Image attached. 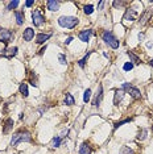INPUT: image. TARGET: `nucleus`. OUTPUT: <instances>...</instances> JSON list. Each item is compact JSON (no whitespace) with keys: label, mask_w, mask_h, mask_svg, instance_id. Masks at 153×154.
Masks as SVG:
<instances>
[{"label":"nucleus","mask_w":153,"mask_h":154,"mask_svg":"<svg viewBox=\"0 0 153 154\" xmlns=\"http://www.w3.org/2000/svg\"><path fill=\"white\" fill-rule=\"evenodd\" d=\"M20 142H32L30 133L29 132H24V130H20V132L15 133L13 136H12L11 145L12 146H16L17 144H20Z\"/></svg>","instance_id":"nucleus-1"},{"label":"nucleus","mask_w":153,"mask_h":154,"mask_svg":"<svg viewBox=\"0 0 153 154\" xmlns=\"http://www.w3.org/2000/svg\"><path fill=\"white\" fill-rule=\"evenodd\" d=\"M58 24L61 25L62 28L73 29V28H75L76 24H78V19L74 17V16H61V17L58 19Z\"/></svg>","instance_id":"nucleus-2"},{"label":"nucleus","mask_w":153,"mask_h":154,"mask_svg":"<svg viewBox=\"0 0 153 154\" xmlns=\"http://www.w3.org/2000/svg\"><path fill=\"white\" fill-rule=\"evenodd\" d=\"M102 38H103L104 42H106L108 46L112 47V49H117V47H119V41H117V38L114 36L112 32L104 30L103 33H102Z\"/></svg>","instance_id":"nucleus-3"},{"label":"nucleus","mask_w":153,"mask_h":154,"mask_svg":"<svg viewBox=\"0 0 153 154\" xmlns=\"http://www.w3.org/2000/svg\"><path fill=\"white\" fill-rule=\"evenodd\" d=\"M122 90L124 92H127V94H129L132 99H141V92H140V90L133 87V86H131L129 83H123Z\"/></svg>","instance_id":"nucleus-4"},{"label":"nucleus","mask_w":153,"mask_h":154,"mask_svg":"<svg viewBox=\"0 0 153 154\" xmlns=\"http://www.w3.org/2000/svg\"><path fill=\"white\" fill-rule=\"evenodd\" d=\"M13 32L12 30H9V29H5V28H1L0 27V42H3V44H5L7 45L9 41L13 38Z\"/></svg>","instance_id":"nucleus-5"},{"label":"nucleus","mask_w":153,"mask_h":154,"mask_svg":"<svg viewBox=\"0 0 153 154\" xmlns=\"http://www.w3.org/2000/svg\"><path fill=\"white\" fill-rule=\"evenodd\" d=\"M32 19H33V24L36 25V27H41V25L45 22V17H44L42 12L40 11V9H34L33 12H32Z\"/></svg>","instance_id":"nucleus-6"},{"label":"nucleus","mask_w":153,"mask_h":154,"mask_svg":"<svg viewBox=\"0 0 153 154\" xmlns=\"http://www.w3.org/2000/svg\"><path fill=\"white\" fill-rule=\"evenodd\" d=\"M102 99H103V86L99 84V86H98L97 94H95L94 99H92V105H94V107H99Z\"/></svg>","instance_id":"nucleus-7"},{"label":"nucleus","mask_w":153,"mask_h":154,"mask_svg":"<svg viewBox=\"0 0 153 154\" xmlns=\"http://www.w3.org/2000/svg\"><path fill=\"white\" fill-rule=\"evenodd\" d=\"M17 46H12V47H7L5 50H3V53H1V56L4 57V58H8V59H11V58H13V57L17 54Z\"/></svg>","instance_id":"nucleus-8"},{"label":"nucleus","mask_w":153,"mask_h":154,"mask_svg":"<svg viewBox=\"0 0 153 154\" xmlns=\"http://www.w3.org/2000/svg\"><path fill=\"white\" fill-rule=\"evenodd\" d=\"M136 16H137V12H136V9L131 7V8H128V9L126 11V13H124V17H123V19H124L126 21H133V20L136 19Z\"/></svg>","instance_id":"nucleus-9"},{"label":"nucleus","mask_w":153,"mask_h":154,"mask_svg":"<svg viewBox=\"0 0 153 154\" xmlns=\"http://www.w3.org/2000/svg\"><path fill=\"white\" fill-rule=\"evenodd\" d=\"M92 33H94V32H92L91 29L82 30V32H79L78 37H79V40L83 41V42H88V41H90V37L92 36Z\"/></svg>","instance_id":"nucleus-10"},{"label":"nucleus","mask_w":153,"mask_h":154,"mask_svg":"<svg viewBox=\"0 0 153 154\" xmlns=\"http://www.w3.org/2000/svg\"><path fill=\"white\" fill-rule=\"evenodd\" d=\"M124 94H126V92H124L122 88H120V90H115V96H114V104L115 105H119L120 103H122L123 98H124Z\"/></svg>","instance_id":"nucleus-11"},{"label":"nucleus","mask_w":153,"mask_h":154,"mask_svg":"<svg viewBox=\"0 0 153 154\" xmlns=\"http://www.w3.org/2000/svg\"><path fill=\"white\" fill-rule=\"evenodd\" d=\"M12 129H13V120H12V118H7V120L4 121V125H3V133L7 134L11 132Z\"/></svg>","instance_id":"nucleus-12"},{"label":"nucleus","mask_w":153,"mask_h":154,"mask_svg":"<svg viewBox=\"0 0 153 154\" xmlns=\"http://www.w3.org/2000/svg\"><path fill=\"white\" fill-rule=\"evenodd\" d=\"M152 15H153V9H146L145 11V13L140 17V24L141 25H144L146 24L149 20H151V17H152Z\"/></svg>","instance_id":"nucleus-13"},{"label":"nucleus","mask_w":153,"mask_h":154,"mask_svg":"<svg viewBox=\"0 0 153 154\" xmlns=\"http://www.w3.org/2000/svg\"><path fill=\"white\" fill-rule=\"evenodd\" d=\"M59 5H61V3L59 1H56V0H48L46 1V7L49 11H58L59 9Z\"/></svg>","instance_id":"nucleus-14"},{"label":"nucleus","mask_w":153,"mask_h":154,"mask_svg":"<svg viewBox=\"0 0 153 154\" xmlns=\"http://www.w3.org/2000/svg\"><path fill=\"white\" fill-rule=\"evenodd\" d=\"M24 40L25 41H32L34 37V30L32 29V28H27V29L24 30V34H23Z\"/></svg>","instance_id":"nucleus-15"},{"label":"nucleus","mask_w":153,"mask_h":154,"mask_svg":"<svg viewBox=\"0 0 153 154\" xmlns=\"http://www.w3.org/2000/svg\"><path fill=\"white\" fill-rule=\"evenodd\" d=\"M50 37H52V34H50V33H48V34L40 33V34H37V37H36V42H37V44H44L45 41L49 40Z\"/></svg>","instance_id":"nucleus-16"},{"label":"nucleus","mask_w":153,"mask_h":154,"mask_svg":"<svg viewBox=\"0 0 153 154\" xmlns=\"http://www.w3.org/2000/svg\"><path fill=\"white\" fill-rule=\"evenodd\" d=\"M91 146L88 145L87 142H83L81 146H79V154H91Z\"/></svg>","instance_id":"nucleus-17"},{"label":"nucleus","mask_w":153,"mask_h":154,"mask_svg":"<svg viewBox=\"0 0 153 154\" xmlns=\"http://www.w3.org/2000/svg\"><path fill=\"white\" fill-rule=\"evenodd\" d=\"M146 136H148V129H144V128H143V129H139L137 137H136V138L139 141H144L146 138Z\"/></svg>","instance_id":"nucleus-18"},{"label":"nucleus","mask_w":153,"mask_h":154,"mask_svg":"<svg viewBox=\"0 0 153 154\" xmlns=\"http://www.w3.org/2000/svg\"><path fill=\"white\" fill-rule=\"evenodd\" d=\"M19 91H20V94L24 96V98H27L28 95H29V91H28V84L27 83H21L20 87H19Z\"/></svg>","instance_id":"nucleus-19"},{"label":"nucleus","mask_w":153,"mask_h":154,"mask_svg":"<svg viewBox=\"0 0 153 154\" xmlns=\"http://www.w3.org/2000/svg\"><path fill=\"white\" fill-rule=\"evenodd\" d=\"M15 16H16V22H17V25L23 24V22H24V12L16 11L15 12Z\"/></svg>","instance_id":"nucleus-20"},{"label":"nucleus","mask_w":153,"mask_h":154,"mask_svg":"<svg viewBox=\"0 0 153 154\" xmlns=\"http://www.w3.org/2000/svg\"><path fill=\"white\" fill-rule=\"evenodd\" d=\"M63 103H65L66 105H73L75 103L74 100V98H73V95L71 94H66L65 95V100H63Z\"/></svg>","instance_id":"nucleus-21"},{"label":"nucleus","mask_w":153,"mask_h":154,"mask_svg":"<svg viewBox=\"0 0 153 154\" xmlns=\"http://www.w3.org/2000/svg\"><path fill=\"white\" fill-rule=\"evenodd\" d=\"M29 82H30V84L33 86V87H38V83H37V75L34 74V71H32V73H30V75H29Z\"/></svg>","instance_id":"nucleus-22"},{"label":"nucleus","mask_w":153,"mask_h":154,"mask_svg":"<svg viewBox=\"0 0 153 154\" xmlns=\"http://www.w3.org/2000/svg\"><path fill=\"white\" fill-rule=\"evenodd\" d=\"M20 4L19 0H15V1H9L8 5H7V11H13L15 8H17V5Z\"/></svg>","instance_id":"nucleus-23"},{"label":"nucleus","mask_w":153,"mask_h":154,"mask_svg":"<svg viewBox=\"0 0 153 154\" xmlns=\"http://www.w3.org/2000/svg\"><path fill=\"white\" fill-rule=\"evenodd\" d=\"M127 54H128V57L131 58V62L132 63H140V58L137 56H135L132 51H127Z\"/></svg>","instance_id":"nucleus-24"},{"label":"nucleus","mask_w":153,"mask_h":154,"mask_svg":"<svg viewBox=\"0 0 153 154\" xmlns=\"http://www.w3.org/2000/svg\"><path fill=\"white\" fill-rule=\"evenodd\" d=\"M61 142H62L61 137H59V136H56V137H54V138L52 140V146H53V147H58L59 145H61Z\"/></svg>","instance_id":"nucleus-25"},{"label":"nucleus","mask_w":153,"mask_h":154,"mask_svg":"<svg viewBox=\"0 0 153 154\" xmlns=\"http://www.w3.org/2000/svg\"><path fill=\"white\" fill-rule=\"evenodd\" d=\"M120 154H135V152L128 146H123L122 149H120Z\"/></svg>","instance_id":"nucleus-26"},{"label":"nucleus","mask_w":153,"mask_h":154,"mask_svg":"<svg viewBox=\"0 0 153 154\" xmlns=\"http://www.w3.org/2000/svg\"><path fill=\"white\" fill-rule=\"evenodd\" d=\"M90 99H91V90L87 88L85 91V95H83V101L87 103V101H90Z\"/></svg>","instance_id":"nucleus-27"},{"label":"nucleus","mask_w":153,"mask_h":154,"mask_svg":"<svg viewBox=\"0 0 153 154\" xmlns=\"http://www.w3.org/2000/svg\"><path fill=\"white\" fill-rule=\"evenodd\" d=\"M90 54H91V51H88V53L86 54V56H85V57H83V58H82L81 61H78V65L81 66L82 69H83V67H85V65H86V61H87V58H88V56H90Z\"/></svg>","instance_id":"nucleus-28"},{"label":"nucleus","mask_w":153,"mask_h":154,"mask_svg":"<svg viewBox=\"0 0 153 154\" xmlns=\"http://www.w3.org/2000/svg\"><path fill=\"white\" fill-rule=\"evenodd\" d=\"M129 121H132V118H126V120L117 121V123H115V125H114V129H117V128H119V127H122L123 124H126V123H129Z\"/></svg>","instance_id":"nucleus-29"},{"label":"nucleus","mask_w":153,"mask_h":154,"mask_svg":"<svg viewBox=\"0 0 153 154\" xmlns=\"http://www.w3.org/2000/svg\"><path fill=\"white\" fill-rule=\"evenodd\" d=\"M83 12L86 15H91L92 12H94V7H92L91 4H88V5H85L83 7Z\"/></svg>","instance_id":"nucleus-30"},{"label":"nucleus","mask_w":153,"mask_h":154,"mask_svg":"<svg viewBox=\"0 0 153 154\" xmlns=\"http://www.w3.org/2000/svg\"><path fill=\"white\" fill-rule=\"evenodd\" d=\"M123 69H124V71H129V70L133 69V63L132 62H127L126 65H124Z\"/></svg>","instance_id":"nucleus-31"},{"label":"nucleus","mask_w":153,"mask_h":154,"mask_svg":"<svg viewBox=\"0 0 153 154\" xmlns=\"http://www.w3.org/2000/svg\"><path fill=\"white\" fill-rule=\"evenodd\" d=\"M58 59H59V63H62V65H66V63H68V61H66V56H63V54H59Z\"/></svg>","instance_id":"nucleus-32"},{"label":"nucleus","mask_w":153,"mask_h":154,"mask_svg":"<svg viewBox=\"0 0 153 154\" xmlns=\"http://www.w3.org/2000/svg\"><path fill=\"white\" fill-rule=\"evenodd\" d=\"M124 4H126V3H124V1H114V3H112V5H114L115 8H117V7H122V5H124Z\"/></svg>","instance_id":"nucleus-33"},{"label":"nucleus","mask_w":153,"mask_h":154,"mask_svg":"<svg viewBox=\"0 0 153 154\" xmlns=\"http://www.w3.org/2000/svg\"><path fill=\"white\" fill-rule=\"evenodd\" d=\"M71 41H73V37H68L66 38V41H65V45H69Z\"/></svg>","instance_id":"nucleus-34"},{"label":"nucleus","mask_w":153,"mask_h":154,"mask_svg":"<svg viewBox=\"0 0 153 154\" xmlns=\"http://www.w3.org/2000/svg\"><path fill=\"white\" fill-rule=\"evenodd\" d=\"M33 3L34 1H25V5H27V7H32V5H33Z\"/></svg>","instance_id":"nucleus-35"},{"label":"nucleus","mask_w":153,"mask_h":154,"mask_svg":"<svg viewBox=\"0 0 153 154\" xmlns=\"http://www.w3.org/2000/svg\"><path fill=\"white\" fill-rule=\"evenodd\" d=\"M103 5H104V1H103V0H102V1H99V7H98V8H102V7H103Z\"/></svg>","instance_id":"nucleus-36"},{"label":"nucleus","mask_w":153,"mask_h":154,"mask_svg":"<svg viewBox=\"0 0 153 154\" xmlns=\"http://www.w3.org/2000/svg\"><path fill=\"white\" fill-rule=\"evenodd\" d=\"M45 50H46V46H45V47H42V49H41L40 51H38V54H42V53H44V51H45Z\"/></svg>","instance_id":"nucleus-37"},{"label":"nucleus","mask_w":153,"mask_h":154,"mask_svg":"<svg viewBox=\"0 0 153 154\" xmlns=\"http://www.w3.org/2000/svg\"><path fill=\"white\" fill-rule=\"evenodd\" d=\"M143 36H144V34L140 33V34H139V40H143Z\"/></svg>","instance_id":"nucleus-38"},{"label":"nucleus","mask_w":153,"mask_h":154,"mask_svg":"<svg viewBox=\"0 0 153 154\" xmlns=\"http://www.w3.org/2000/svg\"><path fill=\"white\" fill-rule=\"evenodd\" d=\"M152 132H153V127H152Z\"/></svg>","instance_id":"nucleus-39"}]
</instances>
